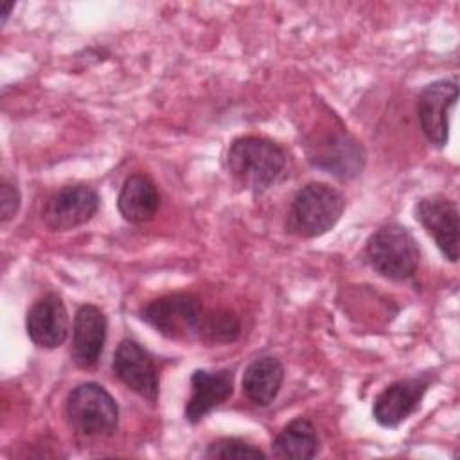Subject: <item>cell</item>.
Returning <instances> with one entry per match:
<instances>
[{"label": "cell", "instance_id": "1", "mask_svg": "<svg viewBox=\"0 0 460 460\" xmlns=\"http://www.w3.org/2000/svg\"><path fill=\"white\" fill-rule=\"evenodd\" d=\"M286 165V149L264 137H239L226 151L228 172L239 185L253 192H264L275 185L284 176Z\"/></svg>", "mask_w": 460, "mask_h": 460}, {"label": "cell", "instance_id": "2", "mask_svg": "<svg viewBox=\"0 0 460 460\" xmlns=\"http://www.w3.org/2000/svg\"><path fill=\"white\" fill-rule=\"evenodd\" d=\"M343 208L345 199L340 190L322 181H311L295 192L286 230L298 237H320L340 221Z\"/></svg>", "mask_w": 460, "mask_h": 460}, {"label": "cell", "instance_id": "3", "mask_svg": "<svg viewBox=\"0 0 460 460\" xmlns=\"http://www.w3.org/2000/svg\"><path fill=\"white\" fill-rule=\"evenodd\" d=\"M365 261L381 277L390 280H408L415 275L420 250L411 232L397 223L379 226L365 244Z\"/></svg>", "mask_w": 460, "mask_h": 460}, {"label": "cell", "instance_id": "4", "mask_svg": "<svg viewBox=\"0 0 460 460\" xmlns=\"http://www.w3.org/2000/svg\"><path fill=\"white\" fill-rule=\"evenodd\" d=\"M65 417L83 437H110L119 426V404L104 386L88 381L68 392Z\"/></svg>", "mask_w": 460, "mask_h": 460}, {"label": "cell", "instance_id": "5", "mask_svg": "<svg viewBox=\"0 0 460 460\" xmlns=\"http://www.w3.org/2000/svg\"><path fill=\"white\" fill-rule=\"evenodd\" d=\"M138 314L169 340H198L205 309L196 295L178 291L147 302Z\"/></svg>", "mask_w": 460, "mask_h": 460}, {"label": "cell", "instance_id": "6", "mask_svg": "<svg viewBox=\"0 0 460 460\" xmlns=\"http://www.w3.org/2000/svg\"><path fill=\"white\" fill-rule=\"evenodd\" d=\"M99 210V194L84 185H65L52 192L43 208L41 219L49 230L66 232L88 223Z\"/></svg>", "mask_w": 460, "mask_h": 460}, {"label": "cell", "instance_id": "7", "mask_svg": "<svg viewBox=\"0 0 460 460\" xmlns=\"http://www.w3.org/2000/svg\"><path fill=\"white\" fill-rule=\"evenodd\" d=\"M458 99L456 79H438L426 84L417 101L420 129L429 144L444 147L449 138V120Z\"/></svg>", "mask_w": 460, "mask_h": 460}, {"label": "cell", "instance_id": "8", "mask_svg": "<svg viewBox=\"0 0 460 460\" xmlns=\"http://www.w3.org/2000/svg\"><path fill=\"white\" fill-rule=\"evenodd\" d=\"M309 162L329 174L349 180L359 174L365 164V151L361 144L347 131L323 133L307 147Z\"/></svg>", "mask_w": 460, "mask_h": 460}, {"label": "cell", "instance_id": "9", "mask_svg": "<svg viewBox=\"0 0 460 460\" xmlns=\"http://www.w3.org/2000/svg\"><path fill=\"white\" fill-rule=\"evenodd\" d=\"M431 383L429 376L406 377L383 388L372 404V417L383 428L401 426L420 406L424 394Z\"/></svg>", "mask_w": 460, "mask_h": 460}, {"label": "cell", "instance_id": "10", "mask_svg": "<svg viewBox=\"0 0 460 460\" xmlns=\"http://www.w3.org/2000/svg\"><path fill=\"white\" fill-rule=\"evenodd\" d=\"M115 376L135 394L155 404L160 392L158 372L151 354L135 340H122L113 354Z\"/></svg>", "mask_w": 460, "mask_h": 460}, {"label": "cell", "instance_id": "11", "mask_svg": "<svg viewBox=\"0 0 460 460\" xmlns=\"http://www.w3.org/2000/svg\"><path fill=\"white\" fill-rule=\"evenodd\" d=\"M415 219L433 237L449 262L458 261V207L444 196L422 198L415 205Z\"/></svg>", "mask_w": 460, "mask_h": 460}, {"label": "cell", "instance_id": "12", "mask_svg": "<svg viewBox=\"0 0 460 460\" xmlns=\"http://www.w3.org/2000/svg\"><path fill=\"white\" fill-rule=\"evenodd\" d=\"M25 329L29 340L41 349H56L68 336V313L58 293H47L27 311Z\"/></svg>", "mask_w": 460, "mask_h": 460}, {"label": "cell", "instance_id": "13", "mask_svg": "<svg viewBox=\"0 0 460 460\" xmlns=\"http://www.w3.org/2000/svg\"><path fill=\"white\" fill-rule=\"evenodd\" d=\"M108 320L93 304H83L72 323V359L79 368H93L102 354Z\"/></svg>", "mask_w": 460, "mask_h": 460}, {"label": "cell", "instance_id": "14", "mask_svg": "<svg viewBox=\"0 0 460 460\" xmlns=\"http://www.w3.org/2000/svg\"><path fill=\"white\" fill-rule=\"evenodd\" d=\"M234 394V376L230 370L198 368L190 376V397L185 402V420L199 422L214 408L228 401Z\"/></svg>", "mask_w": 460, "mask_h": 460}, {"label": "cell", "instance_id": "15", "mask_svg": "<svg viewBox=\"0 0 460 460\" xmlns=\"http://www.w3.org/2000/svg\"><path fill=\"white\" fill-rule=\"evenodd\" d=\"M117 208L129 223H146L160 208V194L155 181L144 172L129 174L119 192Z\"/></svg>", "mask_w": 460, "mask_h": 460}, {"label": "cell", "instance_id": "16", "mask_svg": "<svg viewBox=\"0 0 460 460\" xmlns=\"http://www.w3.org/2000/svg\"><path fill=\"white\" fill-rule=\"evenodd\" d=\"M284 381V367L273 356L253 359L243 374V394L255 406H268L275 401Z\"/></svg>", "mask_w": 460, "mask_h": 460}, {"label": "cell", "instance_id": "17", "mask_svg": "<svg viewBox=\"0 0 460 460\" xmlns=\"http://www.w3.org/2000/svg\"><path fill=\"white\" fill-rule=\"evenodd\" d=\"M320 451V437L313 422L296 417L288 422L271 442V456L282 460H309Z\"/></svg>", "mask_w": 460, "mask_h": 460}, {"label": "cell", "instance_id": "18", "mask_svg": "<svg viewBox=\"0 0 460 460\" xmlns=\"http://www.w3.org/2000/svg\"><path fill=\"white\" fill-rule=\"evenodd\" d=\"M241 334V322L239 318L226 309L217 311H205L198 340L208 345L216 343H230L235 341Z\"/></svg>", "mask_w": 460, "mask_h": 460}, {"label": "cell", "instance_id": "19", "mask_svg": "<svg viewBox=\"0 0 460 460\" xmlns=\"http://www.w3.org/2000/svg\"><path fill=\"white\" fill-rule=\"evenodd\" d=\"M205 458H266V453L262 449H259L257 446L243 440V438H235V437H223L217 440H212L205 453Z\"/></svg>", "mask_w": 460, "mask_h": 460}, {"label": "cell", "instance_id": "20", "mask_svg": "<svg viewBox=\"0 0 460 460\" xmlns=\"http://www.w3.org/2000/svg\"><path fill=\"white\" fill-rule=\"evenodd\" d=\"M20 192L16 185L9 183L7 180H2L0 187V212H2V223H7L14 217V214L20 208Z\"/></svg>", "mask_w": 460, "mask_h": 460}, {"label": "cell", "instance_id": "21", "mask_svg": "<svg viewBox=\"0 0 460 460\" xmlns=\"http://www.w3.org/2000/svg\"><path fill=\"white\" fill-rule=\"evenodd\" d=\"M2 23H5L7 22V18H9V13L13 11V7H14V4L13 2H5V4H2Z\"/></svg>", "mask_w": 460, "mask_h": 460}]
</instances>
